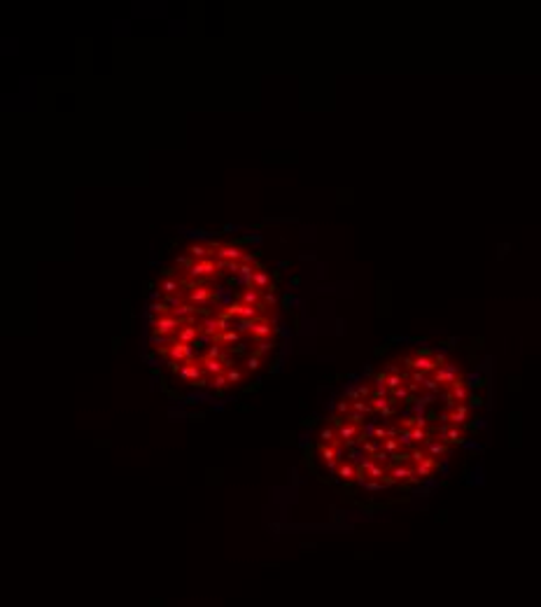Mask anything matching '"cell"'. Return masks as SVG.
<instances>
[{
    "instance_id": "6da1fadb",
    "label": "cell",
    "mask_w": 541,
    "mask_h": 607,
    "mask_svg": "<svg viewBox=\"0 0 541 607\" xmlns=\"http://www.w3.org/2000/svg\"><path fill=\"white\" fill-rule=\"evenodd\" d=\"M184 325H187V320L177 318L175 313H166V315H159V318H152L154 334H163V337H175Z\"/></svg>"
},
{
    "instance_id": "7a4b0ae2",
    "label": "cell",
    "mask_w": 541,
    "mask_h": 607,
    "mask_svg": "<svg viewBox=\"0 0 541 607\" xmlns=\"http://www.w3.org/2000/svg\"><path fill=\"white\" fill-rule=\"evenodd\" d=\"M189 278H196V280H206V278H213L217 273V261H213L210 257L208 260H198L191 264V269L187 271Z\"/></svg>"
},
{
    "instance_id": "5bb4252c",
    "label": "cell",
    "mask_w": 541,
    "mask_h": 607,
    "mask_svg": "<svg viewBox=\"0 0 541 607\" xmlns=\"http://www.w3.org/2000/svg\"><path fill=\"white\" fill-rule=\"evenodd\" d=\"M264 301H266V304H271V306H273V304H275V301H278V299H275V294H273V292H268L266 297H264Z\"/></svg>"
},
{
    "instance_id": "4fadbf2b",
    "label": "cell",
    "mask_w": 541,
    "mask_h": 607,
    "mask_svg": "<svg viewBox=\"0 0 541 607\" xmlns=\"http://www.w3.org/2000/svg\"><path fill=\"white\" fill-rule=\"evenodd\" d=\"M166 301H168V306H177V308L182 306V299H180V294H170V297H168Z\"/></svg>"
},
{
    "instance_id": "30bf717a",
    "label": "cell",
    "mask_w": 541,
    "mask_h": 607,
    "mask_svg": "<svg viewBox=\"0 0 541 607\" xmlns=\"http://www.w3.org/2000/svg\"><path fill=\"white\" fill-rule=\"evenodd\" d=\"M252 285H254V287H257L259 292H261V290H268V285H271V278H268L266 271H261V269H259L257 273H254V278H252Z\"/></svg>"
},
{
    "instance_id": "3957f363",
    "label": "cell",
    "mask_w": 541,
    "mask_h": 607,
    "mask_svg": "<svg viewBox=\"0 0 541 607\" xmlns=\"http://www.w3.org/2000/svg\"><path fill=\"white\" fill-rule=\"evenodd\" d=\"M259 311L261 308L259 306H245V304H231L227 311H224V315L227 318H238V320H259L261 315H259Z\"/></svg>"
},
{
    "instance_id": "52a82bcc",
    "label": "cell",
    "mask_w": 541,
    "mask_h": 607,
    "mask_svg": "<svg viewBox=\"0 0 541 607\" xmlns=\"http://www.w3.org/2000/svg\"><path fill=\"white\" fill-rule=\"evenodd\" d=\"M259 301H261V294L257 287H250V290H245L240 294V304H245V306H259Z\"/></svg>"
},
{
    "instance_id": "9c48e42d",
    "label": "cell",
    "mask_w": 541,
    "mask_h": 607,
    "mask_svg": "<svg viewBox=\"0 0 541 607\" xmlns=\"http://www.w3.org/2000/svg\"><path fill=\"white\" fill-rule=\"evenodd\" d=\"M180 280H175V278H166V280H161L159 283V292L166 294V297H170V294H177V290H180Z\"/></svg>"
},
{
    "instance_id": "5b68a950",
    "label": "cell",
    "mask_w": 541,
    "mask_h": 607,
    "mask_svg": "<svg viewBox=\"0 0 541 607\" xmlns=\"http://www.w3.org/2000/svg\"><path fill=\"white\" fill-rule=\"evenodd\" d=\"M215 255H217V260H224V261H243L247 255L240 250L238 246H231V243H224V246H217V250H215Z\"/></svg>"
},
{
    "instance_id": "8fae6325",
    "label": "cell",
    "mask_w": 541,
    "mask_h": 607,
    "mask_svg": "<svg viewBox=\"0 0 541 607\" xmlns=\"http://www.w3.org/2000/svg\"><path fill=\"white\" fill-rule=\"evenodd\" d=\"M191 313H196V306H194V304H189V301H187V304H182L180 308H175V315H177V318H182V320L187 318V315H191Z\"/></svg>"
},
{
    "instance_id": "8992f818",
    "label": "cell",
    "mask_w": 541,
    "mask_h": 607,
    "mask_svg": "<svg viewBox=\"0 0 541 607\" xmlns=\"http://www.w3.org/2000/svg\"><path fill=\"white\" fill-rule=\"evenodd\" d=\"M210 297H213V292H210V287L208 285H194L189 290V294H187V299H189V304H206V301H210Z\"/></svg>"
},
{
    "instance_id": "277c9868",
    "label": "cell",
    "mask_w": 541,
    "mask_h": 607,
    "mask_svg": "<svg viewBox=\"0 0 541 607\" xmlns=\"http://www.w3.org/2000/svg\"><path fill=\"white\" fill-rule=\"evenodd\" d=\"M252 339H254V346L259 344V341H266V339H273V325L268 323L266 318H259V320H254V325H252Z\"/></svg>"
},
{
    "instance_id": "ba28073f",
    "label": "cell",
    "mask_w": 541,
    "mask_h": 607,
    "mask_svg": "<svg viewBox=\"0 0 541 607\" xmlns=\"http://www.w3.org/2000/svg\"><path fill=\"white\" fill-rule=\"evenodd\" d=\"M213 253H215V250H210V248H206V246H189V248H187V255H189L194 261L208 260Z\"/></svg>"
},
{
    "instance_id": "7c38bea8",
    "label": "cell",
    "mask_w": 541,
    "mask_h": 607,
    "mask_svg": "<svg viewBox=\"0 0 541 607\" xmlns=\"http://www.w3.org/2000/svg\"><path fill=\"white\" fill-rule=\"evenodd\" d=\"M150 313H161V315H166V313H170V308H168V304H161V301L156 304V301H154V304H150Z\"/></svg>"
}]
</instances>
